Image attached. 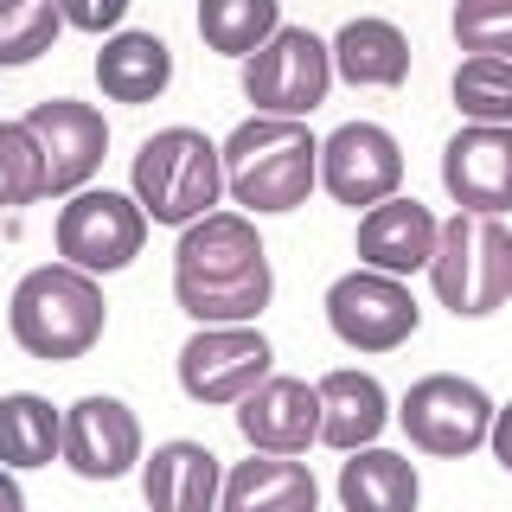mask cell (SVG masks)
I'll return each instance as SVG.
<instances>
[{
	"label": "cell",
	"mask_w": 512,
	"mask_h": 512,
	"mask_svg": "<svg viewBox=\"0 0 512 512\" xmlns=\"http://www.w3.org/2000/svg\"><path fill=\"white\" fill-rule=\"evenodd\" d=\"M320 186V135L288 116H250L224 135V199L250 218L301 212Z\"/></svg>",
	"instance_id": "1"
},
{
	"label": "cell",
	"mask_w": 512,
	"mask_h": 512,
	"mask_svg": "<svg viewBox=\"0 0 512 512\" xmlns=\"http://www.w3.org/2000/svg\"><path fill=\"white\" fill-rule=\"evenodd\" d=\"M109 327V301H103V282L84 276L71 263H39L26 269L20 288L7 301V333L26 359L39 365H71L103 340Z\"/></svg>",
	"instance_id": "2"
},
{
	"label": "cell",
	"mask_w": 512,
	"mask_h": 512,
	"mask_svg": "<svg viewBox=\"0 0 512 512\" xmlns=\"http://www.w3.org/2000/svg\"><path fill=\"white\" fill-rule=\"evenodd\" d=\"M128 192L141 199L148 224H167V231H186L205 212H218L224 199V148L205 128H160L135 148V167H128Z\"/></svg>",
	"instance_id": "3"
},
{
	"label": "cell",
	"mask_w": 512,
	"mask_h": 512,
	"mask_svg": "<svg viewBox=\"0 0 512 512\" xmlns=\"http://www.w3.org/2000/svg\"><path fill=\"white\" fill-rule=\"evenodd\" d=\"M429 288L455 320H487L512 301V224L487 212H455L442 224Z\"/></svg>",
	"instance_id": "4"
},
{
	"label": "cell",
	"mask_w": 512,
	"mask_h": 512,
	"mask_svg": "<svg viewBox=\"0 0 512 512\" xmlns=\"http://www.w3.org/2000/svg\"><path fill=\"white\" fill-rule=\"evenodd\" d=\"M52 244H58V263L84 269V276H116L141 256L148 244V212H141L135 192H109V186H84L58 205L52 218Z\"/></svg>",
	"instance_id": "5"
},
{
	"label": "cell",
	"mask_w": 512,
	"mask_h": 512,
	"mask_svg": "<svg viewBox=\"0 0 512 512\" xmlns=\"http://www.w3.org/2000/svg\"><path fill=\"white\" fill-rule=\"evenodd\" d=\"M237 84H244V103H256V116L308 122L333 90V45L308 26H282L263 52L244 58Z\"/></svg>",
	"instance_id": "6"
},
{
	"label": "cell",
	"mask_w": 512,
	"mask_h": 512,
	"mask_svg": "<svg viewBox=\"0 0 512 512\" xmlns=\"http://www.w3.org/2000/svg\"><path fill=\"white\" fill-rule=\"evenodd\" d=\"M493 397L480 391L474 378L461 372H429L416 378L404 391V404H397V423H404V436L416 455H436V461H461L474 455V448H487L493 436Z\"/></svg>",
	"instance_id": "7"
},
{
	"label": "cell",
	"mask_w": 512,
	"mask_h": 512,
	"mask_svg": "<svg viewBox=\"0 0 512 512\" xmlns=\"http://www.w3.org/2000/svg\"><path fill=\"white\" fill-rule=\"evenodd\" d=\"M327 327L346 352H397L404 340H416L423 308H416L404 276H384V269H346L327 282Z\"/></svg>",
	"instance_id": "8"
},
{
	"label": "cell",
	"mask_w": 512,
	"mask_h": 512,
	"mask_svg": "<svg viewBox=\"0 0 512 512\" xmlns=\"http://www.w3.org/2000/svg\"><path fill=\"white\" fill-rule=\"evenodd\" d=\"M276 372V346L263 327H199L180 346V391L205 410H237Z\"/></svg>",
	"instance_id": "9"
},
{
	"label": "cell",
	"mask_w": 512,
	"mask_h": 512,
	"mask_svg": "<svg viewBox=\"0 0 512 512\" xmlns=\"http://www.w3.org/2000/svg\"><path fill=\"white\" fill-rule=\"evenodd\" d=\"M320 186H327L333 205H352V212H372V205L397 199V186H404L397 135L384 122H340L320 141Z\"/></svg>",
	"instance_id": "10"
},
{
	"label": "cell",
	"mask_w": 512,
	"mask_h": 512,
	"mask_svg": "<svg viewBox=\"0 0 512 512\" xmlns=\"http://www.w3.org/2000/svg\"><path fill=\"white\" fill-rule=\"evenodd\" d=\"M20 122L32 128V141H39V154H45V199H71V192H84L96 180V167H103V154H109V122H103L96 103L45 96Z\"/></svg>",
	"instance_id": "11"
},
{
	"label": "cell",
	"mask_w": 512,
	"mask_h": 512,
	"mask_svg": "<svg viewBox=\"0 0 512 512\" xmlns=\"http://www.w3.org/2000/svg\"><path fill=\"white\" fill-rule=\"evenodd\" d=\"M141 416L109 391H90L64 410V468L77 480H122L141 468Z\"/></svg>",
	"instance_id": "12"
},
{
	"label": "cell",
	"mask_w": 512,
	"mask_h": 512,
	"mask_svg": "<svg viewBox=\"0 0 512 512\" xmlns=\"http://www.w3.org/2000/svg\"><path fill=\"white\" fill-rule=\"evenodd\" d=\"M442 192L455 199V212L506 218L512 212V122L506 128L461 122L442 141Z\"/></svg>",
	"instance_id": "13"
},
{
	"label": "cell",
	"mask_w": 512,
	"mask_h": 512,
	"mask_svg": "<svg viewBox=\"0 0 512 512\" xmlns=\"http://www.w3.org/2000/svg\"><path fill=\"white\" fill-rule=\"evenodd\" d=\"M237 436H244L256 455H308L320 442V391L308 378L269 372L244 404H237Z\"/></svg>",
	"instance_id": "14"
},
{
	"label": "cell",
	"mask_w": 512,
	"mask_h": 512,
	"mask_svg": "<svg viewBox=\"0 0 512 512\" xmlns=\"http://www.w3.org/2000/svg\"><path fill=\"white\" fill-rule=\"evenodd\" d=\"M436 244H442V218L429 212V205L416 199H384L372 212H359V263L365 269H384V276H423L429 263H436Z\"/></svg>",
	"instance_id": "15"
},
{
	"label": "cell",
	"mask_w": 512,
	"mask_h": 512,
	"mask_svg": "<svg viewBox=\"0 0 512 512\" xmlns=\"http://www.w3.org/2000/svg\"><path fill=\"white\" fill-rule=\"evenodd\" d=\"M224 493V461L205 442L173 436L154 455H141V500L148 512H218Z\"/></svg>",
	"instance_id": "16"
},
{
	"label": "cell",
	"mask_w": 512,
	"mask_h": 512,
	"mask_svg": "<svg viewBox=\"0 0 512 512\" xmlns=\"http://www.w3.org/2000/svg\"><path fill=\"white\" fill-rule=\"evenodd\" d=\"M218 512H320V480L301 455H256L224 468Z\"/></svg>",
	"instance_id": "17"
},
{
	"label": "cell",
	"mask_w": 512,
	"mask_h": 512,
	"mask_svg": "<svg viewBox=\"0 0 512 512\" xmlns=\"http://www.w3.org/2000/svg\"><path fill=\"white\" fill-rule=\"evenodd\" d=\"M320 391V448H333V455H352V448H372L384 436V423H391V397H384V384L372 372H340L314 378Z\"/></svg>",
	"instance_id": "18"
},
{
	"label": "cell",
	"mask_w": 512,
	"mask_h": 512,
	"mask_svg": "<svg viewBox=\"0 0 512 512\" xmlns=\"http://www.w3.org/2000/svg\"><path fill=\"white\" fill-rule=\"evenodd\" d=\"M263 237H256L250 212H205L199 224L180 231V250H173V276L180 282H212V276H244V269L263 263Z\"/></svg>",
	"instance_id": "19"
},
{
	"label": "cell",
	"mask_w": 512,
	"mask_h": 512,
	"mask_svg": "<svg viewBox=\"0 0 512 512\" xmlns=\"http://www.w3.org/2000/svg\"><path fill=\"white\" fill-rule=\"evenodd\" d=\"M333 77H346L352 90H397L410 77V39L397 20H378V13H359L333 32Z\"/></svg>",
	"instance_id": "20"
},
{
	"label": "cell",
	"mask_w": 512,
	"mask_h": 512,
	"mask_svg": "<svg viewBox=\"0 0 512 512\" xmlns=\"http://www.w3.org/2000/svg\"><path fill=\"white\" fill-rule=\"evenodd\" d=\"M96 84L109 103H160L173 84V45L160 32H109L103 52H96Z\"/></svg>",
	"instance_id": "21"
},
{
	"label": "cell",
	"mask_w": 512,
	"mask_h": 512,
	"mask_svg": "<svg viewBox=\"0 0 512 512\" xmlns=\"http://www.w3.org/2000/svg\"><path fill=\"white\" fill-rule=\"evenodd\" d=\"M423 506V474L397 448H352L340 461V512H416Z\"/></svg>",
	"instance_id": "22"
},
{
	"label": "cell",
	"mask_w": 512,
	"mask_h": 512,
	"mask_svg": "<svg viewBox=\"0 0 512 512\" xmlns=\"http://www.w3.org/2000/svg\"><path fill=\"white\" fill-rule=\"evenodd\" d=\"M269 301H276V269H269V256L256 269H244V276H212V282L173 276V308L186 320H199V327H256Z\"/></svg>",
	"instance_id": "23"
},
{
	"label": "cell",
	"mask_w": 512,
	"mask_h": 512,
	"mask_svg": "<svg viewBox=\"0 0 512 512\" xmlns=\"http://www.w3.org/2000/svg\"><path fill=\"white\" fill-rule=\"evenodd\" d=\"M0 461H7L13 474L64 461V410L52 397H39V391L0 397Z\"/></svg>",
	"instance_id": "24"
},
{
	"label": "cell",
	"mask_w": 512,
	"mask_h": 512,
	"mask_svg": "<svg viewBox=\"0 0 512 512\" xmlns=\"http://www.w3.org/2000/svg\"><path fill=\"white\" fill-rule=\"evenodd\" d=\"M282 32V0H199V39L205 52L237 58L263 52L269 39Z\"/></svg>",
	"instance_id": "25"
},
{
	"label": "cell",
	"mask_w": 512,
	"mask_h": 512,
	"mask_svg": "<svg viewBox=\"0 0 512 512\" xmlns=\"http://www.w3.org/2000/svg\"><path fill=\"white\" fill-rule=\"evenodd\" d=\"M64 7L58 0H0V71H26L58 45Z\"/></svg>",
	"instance_id": "26"
},
{
	"label": "cell",
	"mask_w": 512,
	"mask_h": 512,
	"mask_svg": "<svg viewBox=\"0 0 512 512\" xmlns=\"http://www.w3.org/2000/svg\"><path fill=\"white\" fill-rule=\"evenodd\" d=\"M448 96H455L461 122L506 128L512 122V58H461L455 77H448Z\"/></svg>",
	"instance_id": "27"
},
{
	"label": "cell",
	"mask_w": 512,
	"mask_h": 512,
	"mask_svg": "<svg viewBox=\"0 0 512 512\" xmlns=\"http://www.w3.org/2000/svg\"><path fill=\"white\" fill-rule=\"evenodd\" d=\"M45 199V154L26 122H0V212H26Z\"/></svg>",
	"instance_id": "28"
},
{
	"label": "cell",
	"mask_w": 512,
	"mask_h": 512,
	"mask_svg": "<svg viewBox=\"0 0 512 512\" xmlns=\"http://www.w3.org/2000/svg\"><path fill=\"white\" fill-rule=\"evenodd\" d=\"M448 32L468 58H512V0H455Z\"/></svg>",
	"instance_id": "29"
},
{
	"label": "cell",
	"mask_w": 512,
	"mask_h": 512,
	"mask_svg": "<svg viewBox=\"0 0 512 512\" xmlns=\"http://www.w3.org/2000/svg\"><path fill=\"white\" fill-rule=\"evenodd\" d=\"M64 7V26L77 32H96V39H109V32H122V13L128 0H58Z\"/></svg>",
	"instance_id": "30"
},
{
	"label": "cell",
	"mask_w": 512,
	"mask_h": 512,
	"mask_svg": "<svg viewBox=\"0 0 512 512\" xmlns=\"http://www.w3.org/2000/svg\"><path fill=\"white\" fill-rule=\"evenodd\" d=\"M487 448H493V461L512 474V404H500L493 410V436H487Z\"/></svg>",
	"instance_id": "31"
},
{
	"label": "cell",
	"mask_w": 512,
	"mask_h": 512,
	"mask_svg": "<svg viewBox=\"0 0 512 512\" xmlns=\"http://www.w3.org/2000/svg\"><path fill=\"white\" fill-rule=\"evenodd\" d=\"M0 512H26V493H20V474L0 461Z\"/></svg>",
	"instance_id": "32"
}]
</instances>
